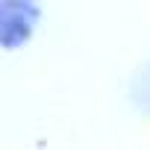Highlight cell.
Here are the masks:
<instances>
[{"label": "cell", "mask_w": 150, "mask_h": 150, "mask_svg": "<svg viewBox=\"0 0 150 150\" xmlns=\"http://www.w3.org/2000/svg\"><path fill=\"white\" fill-rule=\"evenodd\" d=\"M132 94H135V103L150 112V59H147V62L138 68V74H135V80H132Z\"/></svg>", "instance_id": "obj_1"}]
</instances>
